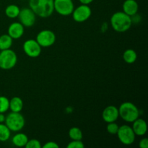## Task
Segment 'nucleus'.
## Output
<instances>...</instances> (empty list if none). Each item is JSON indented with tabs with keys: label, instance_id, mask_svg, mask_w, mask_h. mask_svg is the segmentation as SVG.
<instances>
[{
	"label": "nucleus",
	"instance_id": "31",
	"mask_svg": "<svg viewBox=\"0 0 148 148\" xmlns=\"http://www.w3.org/2000/svg\"><path fill=\"white\" fill-rule=\"evenodd\" d=\"M6 116L3 113H0V123H4L5 121Z\"/></svg>",
	"mask_w": 148,
	"mask_h": 148
},
{
	"label": "nucleus",
	"instance_id": "13",
	"mask_svg": "<svg viewBox=\"0 0 148 148\" xmlns=\"http://www.w3.org/2000/svg\"><path fill=\"white\" fill-rule=\"evenodd\" d=\"M25 27L20 22H14L10 25L7 30V34L12 39H19L23 36Z\"/></svg>",
	"mask_w": 148,
	"mask_h": 148
},
{
	"label": "nucleus",
	"instance_id": "30",
	"mask_svg": "<svg viewBox=\"0 0 148 148\" xmlns=\"http://www.w3.org/2000/svg\"><path fill=\"white\" fill-rule=\"evenodd\" d=\"M107 29H108V25H107V23H103L102 25H101V30H102V32H106Z\"/></svg>",
	"mask_w": 148,
	"mask_h": 148
},
{
	"label": "nucleus",
	"instance_id": "16",
	"mask_svg": "<svg viewBox=\"0 0 148 148\" xmlns=\"http://www.w3.org/2000/svg\"><path fill=\"white\" fill-rule=\"evenodd\" d=\"M28 137L25 133L17 132L12 138V143L17 147H23L26 145L28 141Z\"/></svg>",
	"mask_w": 148,
	"mask_h": 148
},
{
	"label": "nucleus",
	"instance_id": "6",
	"mask_svg": "<svg viewBox=\"0 0 148 148\" xmlns=\"http://www.w3.org/2000/svg\"><path fill=\"white\" fill-rule=\"evenodd\" d=\"M116 135L120 143H122L124 145H132L135 141V134H134L131 126L127 125V124H123V125L120 126L116 133Z\"/></svg>",
	"mask_w": 148,
	"mask_h": 148
},
{
	"label": "nucleus",
	"instance_id": "1",
	"mask_svg": "<svg viewBox=\"0 0 148 148\" xmlns=\"http://www.w3.org/2000/svg\"><path fill=\"white\" fill-rule=\"evenodd\" d=\"M29 7L42 18L49 17L54 12L53 0H29Z\"/></svg>",
	"mask_w": 148,
	"mask_h": 148
},
{
	"label": "nucleus",
	"instance_id": "8",
	"mask_svg": "<svg viewBox=\"0 0 148 148\" xmlns=\"http://www.w3.org/2000/svg\"><path fill=\"white\" fill-rule=\"evenodd\" d=\"M54 11L62 16L71 15L75 9L72 0H53Z\"/></svg>",
	"mask_w": 148,
	"mask_h": 148
},
{
	"label": "nucleus",
	"instance_id": "15",
	"mask_svg": "<svg viewBox=\"0 0 148 148\" xmlns=\"http://www.w3.org/2000/svg\"><path fill=\"white\" fill-rule=\"evenodd\" d=\"M122 10L124 13L132 17L138 12V3L136 0H125L122 4Z\"/></svg>",
	"mask_w": 148,
	"mask_h": 148
},
{
	"label": "nucleus",
	"instance_id": "3",
	"mask_svg": "<svg viewBox=\"0 0 148 148\" xmlns=\"http://www.w3.org/2000/svg\"><path fill=\"white\" fill-rule=\"evenodd\" d=\"M118 108L119 116L127 123H132L140 116V110L132 102L122 103Z\"/></svg>",
	"mask_w": 148,
	"mask_h": 148
},
{
	"label": "nucleus",
	"instance_id": "7",
	"mask_svg": "<svg viewBox=\"0 0 148 148\" xmlns=\"http://www.w3.org/2000/svg\"><path fill=\"white\" fill-rule=\"evenodd\" d=\"M36 40L41 47H50L56 42V34L52 30H43L38 33Z\"/></svg>",
	"mask_w": 148,
	"mask_h": 148
},
{
	"label": "nucleus",
	"instance_id": "26",
	"mask_svg": "<svg viewBox=\"0 0 148 148\" xmlns=\"http://www.w3.org/2000/svg\"><path fill=\"white\" fill-rule=\"evenodd\" d=\"M85 145L82 140H72L69 144L66 145L67 148H83Z\"/></svg>",
	"mask_w": 148,
	"mask_h": 148
},
{
	"label": "nucleus",
	"instance_id": "14",
	"mask_svg": "<svg viewBox=\"0 0 148 148\" xmlns=\"http://www.w3.org/2000/svg\"><path fill=\"white\" fill-rule=\"evenodd\" d=\"M132 123L133 124L132 128L136 136L143 137L147 133V123L144 119L138 118L135 121H133Z\"/></svg>",
	"mask_w": 148,
	"mask_h": 148
},
{
	"label": "nucleus",
	"instance_id": "18",
	"mask_svg": "<svg viewBox=\"0 0 148 148\" xmlns=\"http://www.w3.org/2000/svg\"><path fill=\"white\" fill-rule=\"evenodd\" d=\"M123 59L127 64H134L137 59V53L134 49H127L123 53Z\"/></svg>",
	"mask_w": 148,
	"mask_h": 148
},
{
	"label": "nucleus",
	"instance_id": "27",
	"mask_svg": "<svg viewBox=\"0 0 148 148\" xmlns=\"http://www.w3.org/2000/svg\"><path fill=\"white\" fill-rule=\"evenodd\" d=\"M42 147L43 148H59V145L57 144L56 143L53 141H50V142H47L46 143H45Z\"/></svg>",
	"mask_w": 148,
	"mask_h": 148
},
{
	"label": "nucleus",
	"instance_id": "19",
	"mask_svg": "<svg viewBox=\"0 0 148 148\" xmlns=\"http://www.w3.org/2000/svg\"><path fill=\"white\" fill-rule=\"evenodd\" d=\"M20 12V8L16 4H10L7 6L5 9L6 16L9 18L14 19L17 18L19 15V13Z\"/></svg>",
	"mask_w": 148,
	"mask_h": 148
},
{
	"label": "nucleus",
	"instance_id": "23",
	"mask_svg": "<svg viewBox=\"0 0 148 148\" xmlns=\"http://www.w3.org/2000/svg\"><path fill=\"white\" fill-rule=\"evenodd\" d=\"M10 110V100L6 96H0V113L7 112Z\"/></svg>",
	"mask_w": 148,
	"mask_h": 148
},
{
	"label": "nucleus",
	"instance_id": "25",
	"mask_svg": "<svg viewBox=\"0 0 148 148\" xmlns=\"http://www.w3.org/2000/svg\"><path fill=\"white\" fill-rule=\"evenodd\" d=\"M26 148H41V143L39 140L36 139H32V140H28L27 144L25 146Z\"/></svg>",
	"mask_w": 148,
	"mask_h": 148
},
{
	"label": "nucleus",
	"instance_id": "11",
	"mask_svg": "<svg viewBox=\"0 0 148 148\" xmlns=\"http://www.w3.org/2000/svg\"><path fill=\"white\" fill-rule=\"evenodd\" d=\"M23 48L25 53L30 58H37L41 53L42 47L34 39L25 40L23 43Z\"/></svg>",
	"mask_w": 148,
	"mask_h": 148
},
{
	"label": "nucleus",
	"instance_id": "29",
	"mask_svg": "<svg viewBox=\"0 0 148 148\" xmlns=\"http://www.w3.org/2000/svg\"><path fill=\"white\" fill-rule=\"evenodd\" d=\"M94 0H79V1L82 4H87V5H89Z\"/></svg>",
	"mask_w": 148,
	"mask_h": 148
},
{
	"label": "nucleus",
	"instance_id": "4",
	"mask_svg": "<svg viewBox=\"0 0 148 148\" xmlns=\"http://www.w3.org/2000/svg\"><path fill=\"white\" fill-rule=\"evenodd\" d=\"M6 125L7 126L10 130L13 132H20L24 128L25 124V120L24 116L20 114V112H10L6 116L5 121Z\"/></svg>",
	"mask_w": 148,
	"mask_h": 148
},
{
	"label": "nucleus",
	"instance_id": "12",
	"mask_svg": "<svg viewBox=\"0 0 148 148\" xmlns=\"http://www.w3.org/2000/svg\"><path fill=\"white\" fill-rule=\"evenodd\" d=\"M119 117V108L115 106H108L103 109L102 113V118L105 122H115Z\"/></svg>",
	"mask_w": 148,
	"mask_h": 148
},
{
	"label": "nucleus",
	"instance_id": "17",
	"mask_svg": "<svg viewBox=\"0 0 148 148\" xmlns=\"http://www.w3.org/2000/svg\"><path fill=\"white\" fill-rule=\"evenodd\" d=\"M23 108V101L21 98L14 96L10 100V109L12 112H21Z\"/></svg>",
	"mask_w": 148,
	"mask_h": 148
},
{
	"label": "nucleus",
	"instance_id": "28",
	"mask_svg": "<svg viewBox=\"0 0 148 148\" xmlns=\"http://www.w3.org/2000/svg\"><path fill=\"white\" fill-rule=\"evenodd\" d=\"M139 147L140 148H148V139L146 137L141 139L139 143Z\"/></svg>",
	"mask_w": 148,
	"mask_h": 148
},
{
	"label": "nucleus",
	"instance_id": "10",
	"mask_svg": "<svg viewBox=\"0 0 148 148\" xmlns=\"http://www.w3.org/2000/svg\"><path fill=\"white\" fill-rule=\"evenodd\" d=\"M17 17L20 23L26 27H30L34 25L36 21V14L30 7L21 9Z\"/></svg>",
	"mask_w": 148,
	"mask_h": 148
},
{
	"label": "nucleus",
	"instance_id": "24",
	"mask_svg": "<svg viewBox=\"0 0 148 148\" xmlns=\"http://www.w3.org/2000/svg\"><path fill=\"white\" fill-rule=\"evenodd\" d=\"M119 128V126L115 121V122L108 123V125L106 127V130L109 134H116Z\"/></svg>",
	"mask_w": 148,
	"mask_h": 148
},
{
	"label": "nucleus",
	"instance_id": "5",
	"mask_svg": "<svg viewBox=\"0 0 148 148\" xmlns=\"http://www.w3.org/2000/svg\"><path fill=\"white\" fill-rule=\"evenodd\" d=\"M17 62V53L12 49L0 51V69L9 70L15 66Z\"/></svg>",
	"mask_w": 148,
	"mask_h": 148
},
{
	"label": "nucleus",
	"instance_id": "9",
	"mask_svg": "<svg viewBox=\"0 0 148 148\" xmlns=\"http://www.w3.org/2000/svg\"><path fill=\"white\" fill-rule=\"evenodd\" d=\"M73 20L77 23H84L87 21L92 14V10L87 4H82L74 9L72 13Z\"/></svg>",
	"mask_w": 148,
	"mask_h": 148
},
{
	"label": "nucleus",
	"instance_id": "20",
	"mask_svg": "<svg viewBox=\"0 0 148 148\" xmlns=\"http://www.w3.org/2000/svg\"><path fill=\"white\" fill-rule=\"evenodd\" d=\"M12 43L13 39L8 34H3L0 36V51L10 49Z\"/></svg>",
	"mask_w": 148,
	"mask_h": 148
},
{
	"label": "nucleus",
	"instance_id": "21",
	"mask_svg": "<svg viewBox=\"0 0 148 148\" xmlns=\"http://www.w3.org/2000/svg\"><path fill=\"white\" fill-rule=\"evenodd\" d=\"M11 137V131L4 123H0V142H7Z\"/></svg>",
	"mask_w": 148,
	"mask_h": 148
},
{
	"label": "nucleus",
	"instance_id": "2",
	"mask_svg": "<svg viewBox=\"0 0 148 148\" xmlns=\"http://www.w3.org/2000/svg\"><path fill=\"white\" fill-rule=\"evenodd\" d=\"M110 23L116 32L125 33L131 28L132 21L130 16L121 11L116 12L112 14L110 19Z\"/></svg>",
	"mask_w": 148,
	"mask_h": 148
},
{
	"label": "nucleus",
	"instance_id": "22",
	"mask_svg": "<svg viewBox=\"0 0 148 148\" xmlns=\"http://www.w3.org/2000/svg\"><path fill=\"white\" fill-rule=\"evenodd\" d=\"M69 137L72 140H82L83 134L82 132L79 127H72L69 130Z\"/></svg>",
	"mask_w": 148,
	"mask_h": 148
}]
</instances>
